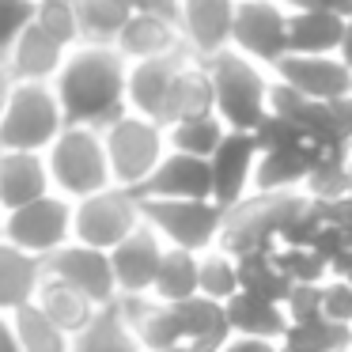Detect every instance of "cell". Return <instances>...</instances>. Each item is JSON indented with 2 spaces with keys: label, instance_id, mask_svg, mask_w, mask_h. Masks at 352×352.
<instances>
[{
  "label": "cell",
  "instance_id": "48",
  "mask_svg": "<svg viewBox=\"0 0 352 352\" xmlns=\"http://www.w3.org/2000/svg\"><path fill=\"white\" fill-rule=\"evenodd\" d=\"M34 4H38V0H34Z\"/></svg>",
  "mask_w": 352,
  "mask_h": 352
},
{
  "label": "cell",
  "instance_id": "32",
  "mask_svg": "<svg viewBox=\"0 0 352 352\" xmlns=\"http://www.w3.org/2000/svg\"><path fill=\"white\" fill-rule=\"evenodd\" d=\"M12 318H16V333H19L23 352H72V333L57 326L38 303L12 311Z\"/></svg>",
  "mask_w": 352,
  "mask_h": 352
},
{
  "label": "cell",
  "instance_id": "46",
  "mask_svg": "<svg viewBox=\"0 0 352 352\" xmlns=\"http://www.w3.org/2000/svg\"><path fill=\"white\" fill-rule=\"evenodd\" d=\"M280 352H292V349H280Z\"/></svg>",
  "mask_w": 352,
  "mask_h": 352
},
{
  "label": "cell",
  "instance_id": "9",
  "mask_svg": "<svg viewBox=\"0 0 352 352\" xmlns=\"http://www.w3.org/2000/svg\"><path fill=\"white\" fill-rule=\"evenodd\" d=\"M140 201H144V223H152L167 246L193 250V254H205L212 246H220L223 220H228V208L220 201H212V197H205V201L140 197Z\"/></svg>",
  "mask_w": 352,
  "mask_h": 352
},
{
  "label": "cell",
  "instance_id": "17",
  "mask_svg": "<svg viewBox=\"0 0 352 352\" xmlns=\"http://www.w3.org/2000/svg\"><path fill=\"white\" fill-rule=\"evenodd\" d=\"M72 50H76L72 42H65L61 34H54L38 16H31L4 61H8V69H12L16 80H42V84H54V76L61 72L65 57H69Z\"/></svg>",
  "mask_w": 352,
  "mask_h": 352
},
{
  "label": "cell",
  "instance_id": "27",
  "mask_svg": "<svg viewBox=\"0 0 352 352\" xmlns=\"http://www.w3.org/2000/svg\"><path fill=\"white\" fill-rule=\"evenodd\" d=\"M34 303H38L42 311H46V314H50V318H54L61 329H69L72 337H76L80 329H84L87 322L95 318V314H99V307H95L91 299L84 296V292H76L72 284L57 280V276H50V273L42 276Z\"/></svg>",
  "mask_w": 352,
  "mask_h": 352
},
{
  "label": "cell",
  "instance_id": "40",
  "mask_svg": "<svg viewBox=\"0 0 352 352\" xmlns=\"http://www.w3.org/2000/svg\"><path fill=\"white\" fill-rule=\"evenodd\" d=\"M288 12H307V8H326V12H344L352 16V0H280Z\"/></svg>",
  "mask_w": 352,
  "mask_h": 352
},
{
  "label": "cell",
  "instance_id": "36",
  "mask_svg": "<svg viewBox=\"0 0 352 352\" xmlns=\"http://www.w3.org/2000/svg\"><path fill=\"white\" fill-rule=\"evenodd\" d=\"M31 16H34V0H0V61L16 46L19 31L27 27Z\"/></svg>",
  "mask_w": 352,
  "mask_h": 352
},
{
  "label": "cell",
  "instance_id": "1",
  "mask_svg": "<svg viewBox=\"0 0 352 352\" xmlns=\"http://www.w3.org/2000/svg\"><path fill=\"white\" fill-rule=\"evenodd\" d=\"M125 84H129V61L114 42H80L54 76L69 125H95V129H107L129 110Z\"/></svg>",
  "mask_w": 352,
  "mask_h": 352
},
{
  "label": "cell",
  "instance_id": "2",
  "mask_svg": "<svg viewBox=\"0 0 352 352\" xmlns=\"http://www.w3.org/2000/svg\"><path fill=\"white\" fill-rule=\"evenodd\" d=\"M118 307L125 311L129 326L137 329L148 352H175V349L220 352L231 341V322L223 303L205 296L182 299V303H160L155 296H122Z\"/></svg>",
  "mask_w": 352,
  "mask_h": 352
},
{
  "label": "cell",
  "instance_id": "16",
  "mask_svg": "<svg viewBox=\"0 0 352 352\" xmlns=\"http://www.w3.org/2000/svg\"><path fill=\"white\" fill-rule=\"evenodd\" d=\"M258 155H261L258 133L231 129L228 137H223V144L216 148V155L208 160V167H212V201H220L223 208H231L243 197H250L254 175H258Z\"/></svg>",
  "mask_w": 352,
  "mask_h": 352
},
{
  "label": "cell",
  "instance_id": "39",
  "mask_svg": "<svg viewBox=\"0 0 352 352\" xmlns=\"http://www.w3.org/2000/svg\"><path fill=\"white\" fill-rule=\"evenodd\" d=\"M284 344L280 341H265V337H239L231 333V341L223 344L220 352H280Z\"/></svg>",
  "mask_w": 352,
  "mask_h": 352
},
{
  "label": "cell",
  "instance_id": "35",
  "mask_svg": "<svg viewBox=\"0 0 352 352\" xmlns=\"http://www.w3.org/2000/svg\"><path fill=\"white\" fill-rule=\"evenodd\" d=\"M273 258L292 284H326L333 276L329 258L307 243H280V246H273Z\"/></svg>",
  "mask_w": 352,
  "mask_h": 352
},
{
  "label": "cell",
  "instance_id": "38",
  "mask_svg": "<svg viewBox=\"0 0 352 352\" xmlns=\"http://www.w3.org/2000/svg\"><path fill=\"white\" fill-rule=\"evenodd\" d=\"M322 296H326V284H296L284 299V311L292 322L314 318V314H322Z\"/></svg>",
  "mask_w": 352,
  "mask_h": 352
},
{
  "label": "cell",
  "instance_id": "7",
  "mask_svg": "<svg viewBox=\"0 0 352 352\" xmlns=\"http://www.w3.org/2000/svg\"><path fill=\"white\" fill-rule=\"evenodd\" d=\"M102 140H107L114 186H125V190H137V193H140V186L155 175L163 155L170 152L167 125L155 122V118L133 114V110H125L122 118H114V122L102 129Z\"/></svg>",
  "mask_w": 352,
  "mask_h": 352
},
{
  "label": "cell",
  "instance_id": "23",
  "mask_svg": "<svg viewBox=\"0 0 352 352\" xmlns=\"http://www.w3.org/2000/svg\"><path fill=\"white\" fill-rule=\"evenodd\" d=\"M42 276H46V261L12 246L8 239L0 235V311L12 314L19 307L34 303Z\"/></svg>",
  "mask_w": 352,
  "mask_h": 352
},
{
  "label": "cell",
  "instance_id": "14",
  "mask_svg": "<svg viewBox=\"0 0 352 352\" xmlns=\"http://www.w3.org/2000/svg\"><path fill=\"white\" fill-rule=\"evenodd\" d=\"M273 76L284 87L307 95L314 102H344L352 99V69L341 61V54H288L273 69Z\"/></svg>",
  "mask_w": 352,
  "mask_h": 352
},
{
  "label": "cell",
  "instance_id": "24",
  "mask_svg": "<svg viewBox=\"0 0 352 352\" xmlns=\"http://www.w3.org/2000/svg\"><path fill=\"white\" fill-rule=\"evenodd\" d=\"M223 311H228L231 333H239V337H265V341H280L284 344L288 326H292L284 303L265 299V296H254V292H239L235 299L223 303Z\"/></svg>",
  "mask_w": 352,
  "mask_h": 352
},
{
  "label": "cell",
  "instance_id": "20",
  "mask_svg": "<svg viewBox=\"0 0 352 352\" xmlns=\"http://www.w3.org/2000/svg\"><path fill=\"white\" fill-rule=\"evenodd\" d=\"M140 197L155 201H205L212 197V167L201 155L167 152L155 175L140 186Z\"/></svg>",
  "mask_w": 352,
  "mask_h": 352
},
{
  "label": "cell",
  "instance_id": "44",
  "mask_svg": "<svg viewBox=\"0 0 352 352\" xmlns=\"http://www.w3.org/2000/svg\"><path fill=\"white\" fill-rule=\"evenodd\" d=\"M4 212H8V208H4V197H0V223H4Z\"/></svg>",
  "mask_w": 352,
  "mask_h": 352
},
{
  "label": "cell",
  "instance_id": "4",
  "mask_svg": "<svg viewBox=\"0 0 352 352\" xmlns=\"http://www.w3.org/2000/svg\"><path fill=\"white\" fill-rule=\"evenodd\" d=\"M311 193H258L243 197L239 205L228 208L223 220L220 246L231 254H250V250H273L296 231V223L311 212Z\"/></svg>",
  "mask_w": 352,
  "mask_h": 352
},
{
  "label": "cell",
  "instance_id": "33",
  "mask_svg": "<svg viewBox=\"0 0 352 352\" xmlns=\"http://www.w3.org/2000/svg\"><path fill=\"white\" fill-rule=\"evenodd\" d=\"M239 280H243V292H254V296H265L284 303L288 292L296 284L284 276V269L276 265L273 250H250V254H239Z\"/></svg>",
  "mask_w": 352,
  "mask_h": 352
},
{
  "label": "cell",
  "instance_id": "18",
  "mask_svg": "<svg viewBox=\"0 0 352 352\" xmlns=\"http://www.w3.org/2000/svg\"><path fill=\"white\" fill-rule=\"evenodd\" d=\"M163 254H167V243L160 239V231L152 223H140L125 243H118L110 250L118 292L122 296H152V284H155V273H160Z\"/></svg>",
  "mask_w": 352,
  "mask_h": 352
},
{
  "label": "cell",
  "instance_id": "22",
  "mask_svg": "<svg viewBox=\"0 0 352 352\" xmlns=\"http://www.w3.org/2000/svg\"><path fill=\"white\" fill-rule=\"evenodd\" d=\"M344 27L349 16L344 12H326V8H307V12H288V54H341Z\"/></svg>",
  "mask_w": 352,
  "mask_h": 352
},
{
  "label": "cell",
  "instance_id": "47",
  "mask_svg": "<svg viewBox=\"0 0 352 352\" xmlns=\"http://www.w3.org/2000/svg\"><path fill=\"white\" fill-rule=\"evenodd\" d=\"M349 352H352V341H349Z\"/></svg>",
  "mask_w": 352,
  "mask_h": 352
},
{
  "label": "cell",
  "instance_id": "41",
  "mask_svg": "<svg viewBox=\"0 0 352 352\" xmlns=\"http://www.w3.org/2000/svg\"><path fill=\"white\" fill-rule=\"evenodd\" d=\"M0 352H23L19 333H16V318L8 311H0Z\"/></svg>",
  "mask_w": 352,
  "mask_h": 352
},
{
  "label": "cell",
  "instance_id": "21",
  "mask_svg": "<svg viewBox=\"0 0 352 352\" xmlns=\"http://www.w3.org/2000/svg\"><path fill=\"white\" fill-rule=\"evenodd\" d=\"M54 193L46 152H0V197L4 208H19Z\"/></svg>",
  "mask_w": 352,
  "mask_h": 352
},
{
  "label": "cell",
  "instance_id": "29",
  "mask_svg": "<svg viewBox=\"0 0 352 352\" xmlns=\"http://www.w3.org/2000/svg\"><path fill=\"white\" fill-rule=\"evenodd\" d=\"M72 4L84 42H114L129 16L140 8V0H72Z\"/></svg>",
  "mask_w": 352,
  "mask_h": 352
},
{
  "label": "cell",
  "instance_id": "30",
  "mask_svg": "<svg viewBox=\"0 0 352 352\" xmlns=\"http://www.w3.org/2000/svg\"><path fill=\"white\" fill-rule=\"evenodd\" d=\"M228 125L223 118L216 114H197V118H182V122H170L167 125V140H170V152H186V155H201V160H212L216 148L223 144L228 137Z\"/></svg>",
  "mask_w": 352,
  "mask_h": 352
},
{
  "label": "cell",
  "instance_id": "11",
  "mask_svg": "<svg viewBox=\"0 0 352 352\" xmlns=\"http://www.w3.org/2000/svg\"><path fill=\"white\" fill-rule=\"evenodd\" d=\"M231 50L276 69L288 57V8L280 0H239Z\"/></svg>",
  "mask_w": 352,
  "mask_h": 352
},
{
  "label": "cell",
  "instance_id": "3",
  "mask_svg": "<svg viewBox=\"0 0 352 352\" xmlns=\"http://www.w3.org/2000/svg\"><path fill=\"white\" fill-rule=\"evenodd\" d=\"M205 65L212 76L216 114L223 118V125L239 133H258L273 118V69L258 65L239 50H223V54L208 57Z\"/></svg>",
  "mask_w": 352,
  "mask_h": 352
},
{
  "label": "cell",
  "instance_id": "15",
  "mask_svg": "<svg viewBox=\"0 0 352 352\" xmlns=\"http://www.w3.org/2000/svg\"><path fill=\"white\" fill-rule=\"evenodd\" d=\"M235 8L239 0H178V31H182L186 54L208 61L231 50Z\"/></svg>",
  "mask_w": 352,
  "mask_h": 352
},
{
  "label": "cell",
  "instance_id": "28",
  "mask_svg": "<svg viewBox=\"0 0 352 352\" xmlns=\"http://www.w3.org/2000/svg\"><path fill=\"white\" fill-rule=\"evenodd\" d=\"M197 265H201V254L167 246V254H163V261H160V273H155V284H152V296L160 299V303H182V299L201 296Z\"/></svg>",
  "mask_w": 352,
  "mask_h": 352
},
{
  "label": "cell",
  "instance_id": "10",
  "mask_svg": "<svg viewBox=\"0 0 352 352\" xmlns=\"http://www.w3.org/2000/svg\"><path fill=\"white\" fill-rule=\"evenodd\" d=\"M140 223H144V201H140V193L125 190V186H107V190L76 201L72 235H76V243L114 250Z\"/></svg>",
  "mask_w": 352,
  "mask_h": 352
},
{
  "label": "cell",
  "instance_id": "6",
  "mask_svg": "<svg viewBox=\"0 0 352 352\" xmlns=\"http://www.w3.org/2000/svg\"><path fill=\"white\" fill-rule=\"evenodd\" d=\"M46 163L54 190L65 193L69 201H84L114 186L107 140H102V129H95V125H65V133L50 144Z\"/></svg>",
  "mask_w": 352,
  "mask_h": 352
},
{
  "label": "cell",
  "instance_id": "34",
  "mask_svg": "<svg viewBox=\"0 0 352 352\" xmlns=\"http://www.w3.org/2000/svg\"><path fill=\"white\" fill-rule=\"evenodd\" d=\"M197 288L205 299H216V303H228L243 292V280H239V254L223 250V246H212V250L201 254L197 265Z\"/></svg>",
  "mask_w": 352,
  "mask_h": 352
},
{
  "label": "cell",
  "instance_id": "25",
  "mask_svg": "<svg viewBox=\"0 0 352 352\" xmlns=\"http://www.w3.org/2000/svg\"><path fill=\"white\" fill-rule=\"evenodd\" d=\"M72 352H148L118 303L99 307L91 322L72 337Z\"/></svg>",
  "mask_w": 352,
  "mask_h": 352
},
{
  "label": "cell",
  "instance_id": "31",
  "mask_svg": "<svg viewBox=\"0 0 352 352\" xmlns=\"http://www.w3.org/2000/svg\"><path fill=\"white\" fill-rule=\"evenodd\" d=\"M352 341V326L333 322L326 314H314V318L292 322L288 337H284V349L292 352H349Z\"/></svg>",
  "mask_w": 352,
  "mask_h": 352
},
{
  "label": "cell",
  "instance_id": "43",
  "mask_svg": "<svg viewBox=\"0 0 352 352\" xmlns=\"http://www.w3.org/2000/svg\"><path fill=\"white\" fill-rule=\"evenodd\" d=\"M341 61L352 69V16H349V27H344V42H341Z\"/></svg>",
  "mask_w": 352,
  "mask_h": 352
},
{
  "label": "cell",
  "instance_id": "13",
  "mask_svg": "<svg viewBox=\"0 0 352 352\" xmlns=\"http://www.w3.org/2000/svg\"><path fill=\"white\" fill-rule=\"evenodd\" d=\"M46 273L57 276V280L72 284L76 292H84L95 307H110L122 299L114 280V261H110V250H99V246H87L72 239L69 246H61L57 254L46 258Z\"/></svg>",
  "mask_w": 352,
  "mask_h": 352
},
{
  "label": "cell",
  "instance_id": "42",
  "mask_svg": "<svg viewBox=\"0 0 352 352\" xmlns=\"http://www.w3.org/2000/svg\"><path fill=\"white\" fill-rule=\"evenodd\" d=\"M12 91H16V76H12L8 61H0V114H4V107H8Z\"/></svg>",
  "mask_w": 352,
  "mask_h": 352
},
{
  "label": "cell",
  "instance_id": "12",
  "mask_svg": "<svg viewBox=\"0 0 352 352\" xmlns=\"http://www.w3.org/2000/svg\"><path fill=\"white\" fill-rule=\"evenodd\" d=\"M125 61H152V57L186 54L178 31V0H140L122 34L114 38Z\"/></svg>",
  "mask_w": 352,
  "mask_h": 352
},
{
  "label": "cell",
  "instance_id": "37",
  "mask_svg": "<svg viewBox=\"0 0 352 352\" xmlns=\"http://www.w3.org/2000/svg\"><path fill=\"white\" fill-rule=\"evenodd\" d=\"M322 314L333 318V322L352 326V280H344V276H329L326 296H322Z\"/></svg>",
  "mask_w": 352,
  "mask_h": 352
},
{
  "label": "cell",
  "instance_id": "5",
  "mask_svg": "<svg viewBox=\"0 0 352 352\" xmlns=\"http://www.w3.org/2000/svg\"><path fill=\"white\" fill-rule=\"evenodd\" d=\"M65 125L69 118L54 84L16 80V91L0 114V152H50Z\"/></svg>",
  "mask_w": 352,
  "mask_h": 352
},
{
  "label": "cell",
  "instance_id": "8",
  "mask_svg": "<svg viewBox=\"0 0 352 352\" xmlns=\"http://www.w3.org/2000/svg\"><path fill=\"white\" fill-rule=\"evenodd\" d=\"M72 216H76V201H69L65 193L54 190L46 197L31 201V205L8 208L4 223H0V235L12 246L46 261L50 254H57L61 246H69L76 239L72 235Z\"/></svg>",
  "mask_w": 352,
  "mask_h": 352
},
{
  "label": "cell",
  "instance_id": "26",
  "mask_svg": "<svg viewBox=\"0 0 352 352\" xmlns=\"http://www.w3.org/2000/svg\"><path fill=\"white\" fill-rule=\"evenodd\" d=\"M212 110H216V95H212L208 65L197 61V57H186V65L178 69L175 87H170V102H167L163 125L182 122V118H197V114H212Z\"/></svg>",
  "mask_w": 352,
  "mask_h": 352
},
{
  "label": "cell",
  "instance_id": "45",
  "mask_svg": "<svg viewBox=\"0 0 352 352\" xmlns=\"http://www.w3.org/2000/svg\"><path fill=\"white\" fill-rule=\"evenodd\" d=\"M175 352H208V349H175Z\"/></svg>",
  "mask_w": 352,
  "mask_h": 352
},
{
  "label": "cell",
  "instance_id": "19",
  "mask_svg": "<svg viewBox=\"0 0 352 352\" xmlns=\"http://www.w3.org/2000/svg\"><path fill=\"white\" fill-rule=\"evenodd\" d=\"M190 54H170L152 57V61H129V84H125V102L133 114H144L163 122L170 102V87L178 80V69L186 65Z\"/></svg>",
  "mask_w": 352,
  "mask_h": 352
}]
</instances>
